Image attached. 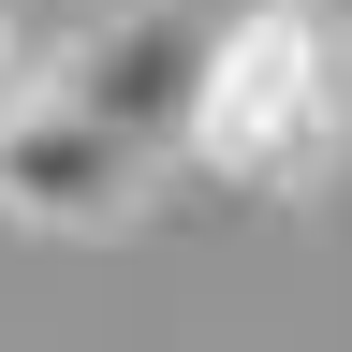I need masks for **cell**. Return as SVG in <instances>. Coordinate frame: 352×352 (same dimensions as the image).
Here are the masks:
<instances>
[{"instance_id":"obj_1","label":"cell","mask_w":352,"mask_h":352,"mask_svg":"<svg viewBox=\"0 0 352 352\" xmlns=\"http://www.w3.org/2000/svg\"><path fill=\"white\" fill-rule=\"evenodd\" d=\"M176 162H206L220 191H323L352 162V30L323 0H250V15H220Z\"/></svg>"},{"instance_id":"obj_2","label":"cell","mask_w":352,"mask_h":352,"mask_svg":"<svg viewBox=\"0 0 352 352\" xmlns=\"http://www.w3.org/2000/svg\"><path fill=\"white\" fill-rule=\"evenodd\" d=\"M147 191H162V147L74 118L59 88H15L0 103V220H30V235H132Z\"/></svg>"},{"instance_id":"obj_3","label":"cell","mask_w":352,"mask_h":352,"mask_svg":"<svg viewBox=\"0 0 352 352\" xmlns=\"http://www.w3.org/2000/svg\"><path fill=\"white\" fill-rule=\"evenodd\" d=\"M30 88H59L74 118L132 132V147H176V132H191V88H206V15H176V0H118V15H88V30L44 44Z\"/></svg>"},{"instance_id":"obj_4","label":"cell","mask_w":352,"mask_h":352,"mask_svg":"<svg viewBox=\"0 0 352 352\" xmlns=\"http://www.w3.org/2000/svg\"><path fill=\"white\" fill-rule=\"evenodd\" d=\"M30 88V30H15V0H0V103Z\"/></svg>"}]
</instances>
